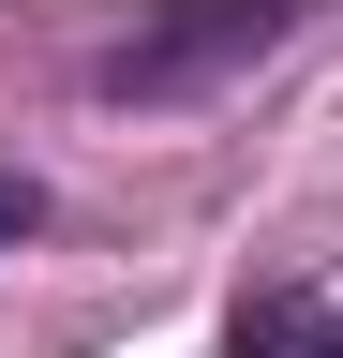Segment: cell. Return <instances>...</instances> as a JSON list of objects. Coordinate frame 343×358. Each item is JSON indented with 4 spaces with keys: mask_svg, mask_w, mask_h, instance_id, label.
I'll return each instance as SVG.
<instances>
[{
    "mask_svg": "<svg viewBox=\"0 0 343 358\" xmlns=\"http://www.w3.org/2000/svg\"><path fill=\"white\" fill-rule=\"evenodd\" d=\"M314 15V0H164V15L135 30V45H105V105H180V90H209V75H239V60H269V45Z\"/></svg>",
    "mask_w": 343,
    "mask_h": 358,
    "instance_id": "1",
    "label": "cell"
},
{
    "mask_svg": "<svg viewBox=\"0 0 343 358\" xmlns=\"http://www.w3.org/2000/svg\"><path fill=\"white\" fill-rule=\"evenodd\" d=\"M239 358H343V313H314V299H254V313H239Z\"/></svg>",
    "mask_w": 343,
    "mask_h": 358,
    "instance_id": "2",
    "label": "cell"
},
{
    "mask_svg": "<svg viewBox=\"0 0 343 358\" xmlns=\"http://www.w3.org/2000/svg\"><path fill=\"white\" fill-rule=\"evenodd\" d=\"M30 224H45V194H30V179H15V164H0V254H15V239H30Z\"/></svg>",
    "mask_w": 343,
    "mask_h": 358,
    "instance_id": "3",
    "label": "cell"
}]
</instances>
